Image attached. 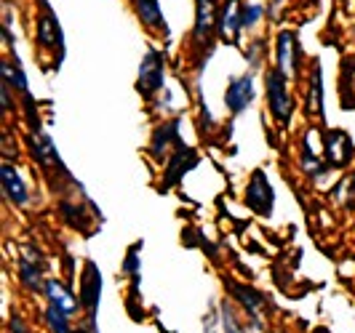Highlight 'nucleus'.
Listing matches in <instances>:
<instances>
[{"label":"nucleus","instance_id":"obj_1","mask_svg":"<svg viewBox=\"0 0 355 333\" xmlns=\"http://www.w3.org/2000/svg\"><path fill=\"white\" fill-rule=\"evenodd\" d=\"M265 91H267V107L272 112V118L278 120V125H288L291 123V115H294V99L288 93V78L284 72L270 70L265 78Z\"/></svg>","mask_w":355,"mask_h":333},{"label":"nucleus","instance_id":"obj_2","mask_svg":"<svg viewBox=\"0 0 355 333\" xmlns=\"http://www.w3.org/2000/svg\"><path fill=\"white\" fill-rule=\"evenodd\" d=\"M40 3V17H37V27H35V43L46 51H59L64 53V35H62V24L53 14L51 3L49 0H37Z\"/></svg>","mask_w":355,"mask_h":333},{"label":"nucleus","instance_id":"obj_3","mask_svg":"<svg viewBox=\"0 0 355 333\" xmlns=\"http://www.w3.org/2000/svg\"><path fill=\"white\" fill-rule=\"evenodd\" d=\"M246 206L259 216H270L272 206H275V192H272V184L262 168H257L249 179V187H246Z\"/></svg>","mask_w":355,"mask_h":333},{"label":"nucleus","instance_id":"obj_4","mask_svg":"<svg viewBox=\"0 0 355 333\" xmlns=\"http://www.w3.org/2000/svg\"><path fill=\"white\" fill-rule=\"evenodd\" d=\"M163 88V56L155 48H147L142 64H139V78H137V91L144 99H150L155 91Z\"/></svg>","mask_w":355,"mask_h":333},{"label":"nucleus","instance_id":"obj_5","mask_svg":"<svg viewBox=\"0 0 355 333\" xmlns=\"http://www.w3.org/2000/svg\"><path fill=\"white\" fill-rule=\"evenodd\" d=\"M300 37L291 30H284L278 40H275V62H278V70L284 72L286 78H297L300 72Z\"/></svg>","mask_w":355,"mask_h":333},{"label":"nucleus","instance_id":"obj_6","mask_svg":"<svg viewBox=\"0 0 355 333\" xmlns=\"http://www.w3.org/2000/svg\"><path fill=\"white\" fill-rule=\"evenodd\" d=\"M99 301H102V272L96 269L94 262H86L83 272H80V304L94 317L99 309Z\"/></svg>","mask_w":355,"mask_h":333},{"label":"nucleus","instance_id":"obj_7","mask_svg":"<svg viewBox=\"0 0 355 333\" xmlns=\"http://www.w3.org/2000/svg\"><path fill=\"white\" fill-rule=\"evenodd\" d=\"M251 102H254V70L232 78L230 86H227V93H225V105H227L232 115H241Z\"/></svg>","mask_w":355,"mask_h":333},{"label":"nucleus","instance_id":"obj_8","mask_svg":"<svg viewBox=\"0 0 355 333\" xmlns=\"http://www.w3.org/2000/svg\"><path fill=\"white\" fill-rule=\"evenodd\" d=\"M323 147H326V163H329L331 168H345L355 155V147H353V141H350V136H347L345 131H337V128H331V131L326 134Z\"/></svg>","mask_w":355,"mask_h":333},{"label":"nucleus","instance_id":"obj_9","mask_svg":"<svg viewBox=\"0 0 355 333\" xmlns=\"http://www.w3.org/2000/svg\"><path fill=\"white\" fill-rule=\"evenodd\" d=\"M19 280L21 285H27L30 291H40L46 282H43V259L33 246L21 248V256H19Z\"/></svg>","mask_w":355,"mask_h":333},{"label":"nucleus","instance_id":"obj_10","mask_svg":"<svg viewBox=\"0 0 355 333\" xmlns=\"http://www.w3.org/2000/svg\"><path fill=\"white\" fill-rule=\"evenodd\" d=\"M196 163H198L196 150L179 141L177 152H174V155L168 158V163H166V176H163V184H166V187H174V184H179V179L187 174L190 168H196Z\"/></svg>","mask_w":355,"mask_h":333},{"label":"nucleus","instance_id":"obj_11","mask_svg":"<svg viewBox=\"0 0 355 333\" xmlns=\"http://www.w3.org/2000/svg\"><path fill=\"white\" fill-rule=\"evenodd\" d=\"M243 30V6L241 0H225L219 11V37L238 43V35Z\"/></svg>","mask_w":355,"mask_h":333},{"label":"nucleus","instance_id":"obj_12","mask_svg":"<svg viewBox=\"0 0 355 333\" xmlns=\"http://www.w3.org/2000/svg\"><path fill=\"white\" fill-rule=\"evenodd\" d=\"M3 195L11 206H19V208H24L30 203V190L11 163H3Z\"/></svg>","mask_w":355,"mask_h":333},{"label":"nucleus","instance_id":"obj_13","mask_svg":"<svg viewBox=\"0 0 355 333\" xmlns=\"http://www.w3.org/2000/svg\"><path fill=\"white\" fill-rule=\"evenodd\" d=\"M219 30V8L216 0H196V40L203 43L206 37Z\"/></svg>","mask_w":355,"mask_h":333},{"label":"nucleus","instance_id":"obj_14","mask_svg":"<svg viewBox=\"0 0 355 333\" xmlns=\"http://www.w3.org/2000/svg\"><path fill=\"white\" fill-rule=\"evenodd\" d=\"M30 147H33V158L40 163V168H46V171H51V168L64 171V163H62L59 152H56V147H53V141L49 139L46 134L33 131V136H30Z\"/></svg>","mask_w":355,"mask_h":333},{"label":"nucleus","instance_id":"obj_15","mask_svg":"<svg viewBox=\"0 0 355 333\" xmlns=\"http://www.w3.org/2000/svg\"><path fill=\"white\" fill-rule=\"evenodd\" d=\"M134 6H137V17H139V21H142L147 30H155V33L168 35V24L163 19L158 0H134Z\"/></svg>","mask_w":355,"mask_h":333},{"label":"nucleus","instance_id":"obj_16","mask_svg":"<svg viewBox=\"0 0 355 333\" xmlns=\"http://www.w3.org/2000/svg\"><path fill=\"white\" fill-rule=\"evenodd\" d=\"M43 294H46V298H49V304L51 307H56V309H62L64 315H75V309H78V301H75V296H72L70 291L62 285L59 280H46V285H43Z\"/></svg>","mask_w":355,"mask_h":333},{"label":"nucleus","instance_id":"obj_17","mask_svg":"<svg viewBox=\"0 0 355 333\" xmlns=\"http://www.w3.org/2000/svg\"><path fill=\"white\" fill-rule=\"evenodd\" d=\"M225 285H227V291H230L232 296L243 304V309H246L249 315H259V312H262L265 296H262L259 291H254L249 285H241V282H235V280H225Z\"/></svg>","mask_w":355,"mask_h":333},{"label":"nucleus","instance_id":"obj_18","mask_svg":"<svg viewBox=\"0 0 355 333\" xmlns=\"http://www.w3.org/2000/svg\"><path fill=\"white\" fill-rule=\"evenodd\" d=\"M171 144H179V120H168V123L155 128L153 141H150V152L155 158H163L166 155V147H171Z\"/></svg>","mask_w":355,"mask_h":333},{"label":"nucleus","instance_id":"obj_19","mask_svg":"<svg viewBox=\"0 0 355 333\" xmlns=\"http://www.w3.org/2000/svg\"><path fill=\"white\" fill-rule=\"evenodd\" d=\"M310 109L323 118V78H320L318 62H313V72H310Z\"/></svg>","mask_w":355,"mask_h":333},{"label":"nucleus","instance_id":"obj_20","mask_svg":"<svg viewBox=\"0 0 355 333\" xmlns=\"http://www.w3.org/2000/svg\"><path fill=\"white\" fill-rule=\"evenodd\" d=\"M300 160H302V171L310 176L313 181H318L320 176L326 174V168H329V163H323L320 158H315V155H313V150H310V144H307V141H304L302 158H300Z\"/></svg>","mask_w":355,"mask_h":333},{"label":"nucleus","instance_id":"obj_21","mask_svg":"<svg viewBox=\"0 0 355 333\" xmlns=\"http://www.w3.org/2000/svg\"><path fill=\"white\" fill-rule=\"evenodd\" d=\"M46 323H49V328L53 333H72L70 328V315H64L62 309H56L49 304V309H46Z\"/></svg>","mask_w":355,"mask_h":333},{"label":"nucleus","instance_id":"obj_22","mask_svg":"<svg viewBox=\"0 0 355 333\" xmlns=\"http://www.w3.org/2000/svg\"><path fill=\"white\" fill-rule=\"evenodd\" d=\"M123 272L125 275H131L134 282L139 280V246L128 248V256L123 259Z\"/></svg>","mask_w":355,"mask_h":333},{"label":"nucleus","instance_id":"obj_23","mask_svg":"<svg viewBox=\"0 0 355 333\" xmlns=\"http://www.w3.org/2000/svg\"><path fill=\"white\" fill-rule=\"evenodd\" d=\"M62 216L67 219V224H72L75 229H80V224H83V206L62 203Z\"/></svg>","mask_w":355,"mask_h":333},{"label":"nucleus","instance_id":"obj_24","mask_svg":"<svg viewBox=\"0 0 355 333\" xmlns=\"http://www.w3.org/2000/svg\"><path fill=\"white\" fill-rule=\"evenodd\" d=\"M259 19H262V6H243V30H249V27H257L259 24Z\"/></svg>","mask_w":355,"mask_h":333},{"label":"nucleus","instance_id":"obj_25","mask_svg":"<svg viewBox=\"0 0 355 333\" xmlns=\"http://www.w3.org/2000/svg\"><path fill=\"white\" fill-rule=\"evenodd\" d=\"M8 331H11V333H30V331H27V325L21 323V317H19V315L11 317V323H8Z\"/></svg>","mask_w":355,"mask_h":333},{"label":"nucleus","instance_id":"obj_26","mask_svg":"<svg viewBox=\"0 0 355 333\" xmlns=\"http://www.w3.org/2000/svg\"><path fill=\"white\" fill-rule=\"evenodd\" d=\"M72 333H91V331H83V328H75Z\"/></svg>","mask_w":355,"mask_h":333},{"label":"nucleus","instance_id":"obj_27","mask_svg":"<svg viewBox=\"0 0 355 333\" xmlns=\"http://www.w3.org/2000/svg\"><path fill=\"white\" fill-rule=\"evenodd\" d=\"M353 192H355V176H353Z\"/></svg>","mask_w":355,"mask_h":333},{"label":"nucleus","instance_id":"obj_28","mask_svg":"<svg viewBox=\"0 0 355 333\" xmlns=\"http://www.w3.org/2000/svg\"><path fill=\"white\" fill-rule=\"evenodd\" d=\"M272 333H281V331H272Z\"/></svg>","mask_w":355,"mask_h":333}]
</instances>
